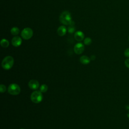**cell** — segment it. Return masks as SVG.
Listing matches in <instances>:
<instances>
[{
  "instance_id": "obj_15",
  "label": "cell",
  "mask_w": 129,
  "mask_h": 129,
  "mask_svg": "<svg viewBox=\"0 0 129 129\" xmlns=\"http://www.w3.org/2000/svg\"><path fill=\"white\" fill-rule=\"evenodd\" d=\"M48 90V87L45 84L42 85L40 87V91L42 93L46 92Z\"/></svg>"
},
{
  "instance_id": "obj_18",
  "label": "cell",
  "mask_w": 129,
  "mask_h": 129,
  "mask_svg": "<svg viewBox=\"0 0 129 129\" xmlns=\"http://www.w3.org/2000/svg\"><path fill=\"white\" fill-rule=\"evenodd\" d=\"M124 54L125 56H126V57H129V48L126 49L124 50Z\"/></svg>"
},
{
  "instance_id": "obj_2",
  "label": "cell",
  "mask_w": 129,
  "mask_h": 129,
  "mask_svg": "<svg viewBox=\"0 0 129 129\" xmlns=\"http://www.w3.org/2000/svg\"><path fill=\"white\" fill-rule=\"evenodd\" d=\"M14 62V60L12 56H7L3 59L2 62V68L6 70H10L13 67Z\"/></svg>"
},
{
  "instance_id": "obj_17",
  "label": "cell",
  "mask_w": 129,
  "mask_h": 129,
  "mask_svg": "<svg viewBox=\"0 0 129 129\" xmlns=\"http://www.w3.org/2000/svg\"><path fill=\"white\" fill-rule=\"evenodd\" d=\"M6 91V87L3 84L0 85V92L1 93H4Z\"/></svg>"
},
{
  "instance_id": "obj_3",
  "label": "cell",
  "mask_w": 129,
  "mask_h": 129,
  "mask_svg": "<svg viewBox=\"0 0 129 129\" xmlns=\"http://www.w3.org/2000/svg\"><path fill=\"white\" fill-rule=\"evenodd\" d=\"M30 98L33 103H40L43 99V95L42 94V92H41L40 91H34L31 93Z\"/></svg>"
},
{
  "instance_id": "obj_10",
  "label": "cell",
  "mask_w": 129,
  "mask_h": 129,
  "mask_svg": "<svg viewBox=\"0 0 129 129\" xmlns=\"http://www.w3.org/2000/svg\"><path fill=\"white\" fill-rule=\"evenodd\" d=\"M67 32V29L64 26H60L57 30V33L60 36H62L66 34Z\"/></svg>"
},
{
  "instance_id": "obj_4",
  "label": "cell",
  "mask_w": 129,
  "mask_h": 129,
  "mask_svg": "<svg viewBox=\"0 0 129 129\" xmlns=\"http://www.w3.org/2000/svg\"><path fill=\"white\" fill-rule=\"evenodd\" d=\"M8 91L9 94L13 95H18L21 92L20 86L15 83H12L9 85L8 88Z\"/></svg>"
},
{
  "instance_id": "obj_19",
  "label": "cell",
  "mask_w": 129,
  "mask_h": 129,
  "mask_svg": "<svg viewBox=\"0 0 129 129\" xmlns=\"http://www.w3.org/2000/svg\"><path fill=\"white\" fill-rule=\"evenodd\" d=\"M124 64L125 65V66L129 68V58H127L125 60V61H124Z\"/></svg>"
},
{
  "instance_id": "obj_20",
  "label": "cell",
  "mask_w": 129,
  "mask_h": 129,
  "mask_svg": "<svg viewBox=\"0 0 129 129\" xmlns=\"http://www.w3.org/2000/svg\"><path fill=\"white\" fill-rule=\"evenodd\" d=\"M91 59H92V60H94L95 59V55H91Z\"/></svg>"
},
{
  "instance_id": "obj_11",
  "label": "cell",
  "mask_w": 129,
  "mask_h": 129,
  "mask_svg": "<svg viewBox=\"0 0 129 129\" xmlns=\"http://www.w3.org/2000/svg\"><path fill=\"white\" fill-rule=\"evenodd\" d=\"M80 62L84 64H87L90 62V58L86 55H83L80 57Z\"/></svg>"
},
{
  "instance_id": "obj_6",
  "label": "cell",
  "mask_w": 129,
  "mask_h": 129,
  "mask_svg": "<svg viewBox=\"0 0 129 129\" xmlns=\"http://www.w3.org/2000/svg\"><path fill=\"white\" fill-rule=\"evenodd\" d=\"M74 50L76 54H80L82 53L84 50V46L82 43H78L75 45Z\"/></svg>"
},
{
  "instance_id": "obj_21",
  "label": "cell",
  "mask_w": 129,
  "mask_h": 129,
  "mask_svg": "<svg viewBox=\"0 0 129 129\" xmlns=\"http://www.w3.org/2000/svg\"><path fill=\"white\" fill-rule=\"evenodd\" d=\"M127 117L129 118V110H128V113H127Z\"/></svg>"
},
{
  "instance_id": "obj_8",
  "label": "cell",
  "mask_w": 129,
  "mask_h": 129,
  "mask_svg": "<svg viewBox=\"0 0 129 129\" xmlns=\"http://www.w3.org/2000/svg\"><path fill=\"white\" fill-rule=\"evenodd\" d=\"M22 39L19 36H15L12 39V44L15 47H18L22 43Z\"/></svg>"
},
{
  "instance_id": "obj_22",
  "label": "cell",
  "mask_w": 129,
  "mask_h": 129,
  "mask_svg": "<svg viewBox=\"0 0 129 129\" xmlns=\"http://www.w3.org/2000/svg\"><path fill=\"white\" fill-rule=\"evenodd\" d=\"M20 129H24V128H20Z\"/></svg>"
},
{
  "instance_id": "obj_7",
  "label": "cell",
  "mask_w": 129,
  "mask_h": 129,
  "mask_svg": "<svg viewBox=\"0 0 129 129\" xmlns=\"http://www.w3.org/2000/svg\"><path fill=\"white\" fill-rule=\"evenodd\" d=\"M28 86L32 90H36L39 87V83L36 80H31L28 83Z\"/></svg>"
},
{
  "instance_id": "obj_13",
  "label": "cell",
  "mask_w": 129,
  "mask_h": 129,
  "mask_svg": "<svg viewBox=\"0 0 129 129\" xmlns=\"http://www.w3.org/2000/svg\"><path fill=\"white\" fill-rule=\"evenodd\" d=\"M19 29L17 27H13L11 30V33L13 35H17L19 33Z\"/></svg>"
},
{
  "instance_id": "obj_9",
  "label": "cell",
  "mask_w": 129,
  "mask_h": 129,
  "mask_svg": "<svg viewBox=\"0 0 129 129\" xmlns=\"http://www.w3.org/2000/svg\"><path fill=\"white\" fill-rule=\"evenodd\" d=\"M84 34L81 31H78L75 33L74 37L76 40L79 41L83 40L84 38Z\"/></svg>"
},
{
  "instance_id": "obj_14",
  "label": "cell",
  "mask_w": 129,
  "mask_h": 129,
  "mask_svg": "<svg viewBox=\"0 0 129 129\" xmlns=\"http://www.w3.org/2000/svg\"><path fill=\"white\" fill-rule=\"evenodd\" d=\"M1 45L3 47H7L9 45V41L6 39H2L1 41Z\"/></svg>"
},
{
  "instance_id": "obj_16",
  "label": "cell",
  "mask_w": 129,
  "mask_h": 129,
  "mask_svg": "<svg viewBox=\"0 0 129 129\" xmlns=\"http://www.w3.org/2000/svg\"><path fill=\"white\" fill-rule=\"evenodd\" d=\"M91 42H92V40L89 37H86V38H85L84 40V43L86 45H89L91 44Z\"/></svg>"
},
{
  "instance_id": "obj_23",
  "label": "cell",
  "mask_w": 129,
  "mask_h": 129,
  "mask_svg": "<svg viewBox=\"0 0 129 129\" xmlns=\"http://www.w3.org/2000/svg\"><path fill=\"white\" fill-rule=\"evenodd\" d=\"M128 40H129V36H128Z\"/></svg>"
},
{
  "instance_id": "obj_12",
  "label": "cell",
  "mask_w": 129,
  "mask_h": 129,
  "mask_svg": "<svg viewBox=\"0 0 129 129\" xmlns=\"http://www.w3.org/2000/svg\"><path fill=\"white\" fill-rule=\"evenodd\" d=\"M68 31L69 33H73L75 31V27L74 26V22L72 21L69 25V26L68 28Z\"/></svg>"
},
{
  "instance_id": "obj_5",
  "label": "cell",
  "mask_w": 129,
  "mask_h": 129,
  "mask_svg": "<svg viewBox=\"0 0 129 129\" xmlns=\"http://www.w3.org/2000/svg\"><path fill=\"white\" fill-rule=\"evenodd\" d=\"M33 31L30 28H25L21 32V35L22 37L25 39L28 40L30 39L33 36Z\"/></svg>"
},
{
  "instance_id": "obj_1",
  "label": "cell",
  "mask_w": 129,
  "mask_h": 129,
  "mask_svg": "<svg viewBox=\"0 0 129 129\" xmlns=\"http://www.w3.org/2000/svg\"><path fill=\"white\" fill-rule=\"evenodd\" d=\"M59 21L63 25H70L72 21V17L70 13L68 11L62 12L59 16Z\"/></svg>"
}]
</instances>
